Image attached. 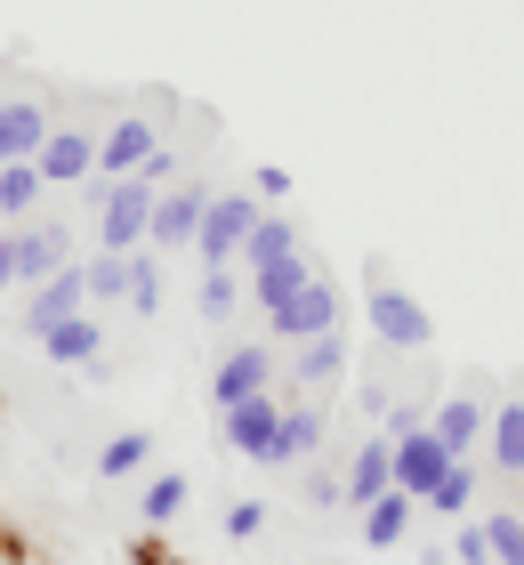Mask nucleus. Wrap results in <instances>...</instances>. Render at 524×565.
Returning a JSON list of instances; mask_svg holds the SVG:
<instances>
[{"instance_id": "nucleus-29", "label": "nucleus", "mask_w": 524, "mask_h": 565, "mask_svg": "<svg viewBox=\"0 0 524 565\" xmlns=\"http://www.w3.org/2000/svg\"><path fill=\"white\" fill-rule=\"evenodd\" d=\"M484 533H492V565L524 557V509H492V518H484Z\"/></svg>"}, {"instance_id": "nucleus-13", "label": "nucleus", "mask_w": 524, "mask_h": 565, "mask_svg": "<svg viewBox=\"0 0 524 565\" xmlns=\"http://www.w3.org/2000/svg\"><path fill=\"white\" fill-rule=\"evenodd\" d=\"M41 348H49V364H73V372H105L97 355H105V331H97V316L82 307V316H65V323H49L41 331Z\"/></svg>"}, {"instance_id": "nucleus-11", "label": "nucleus", "mask_w": 524, "mask_h": 565, "mask_svg": "<svg viewBox=\"0 0 524 565\" xmlns=\"http://www.w3.org/2000/svg\"><path fill=\"white\" fill-rule=\"evenodd\" d=\"M258 388H275V348H234L218 372H210V396H218V413L226 404H243V396H258Z\"/></svg>"}, {"instance_id": "nucleus-8", "label": "nucleus", "mask_w": 524, "mask_h": 565, "mask_svg": "<svg viewBox=\"0 0 524 565\" xmlns=\"http://www.w3.org/2000/svg\"><path fill=\"white\" fill-rule=\"evenodd\" d=\"M82 307H89V267H82V259H65V267L49 275V282H33V299H24V331L41 340L49 323L82 316Z\"/></svg>"}, {"instance_id": "nucleus-10", "label": "nucleus", "mask_w": 524, "mask_h": 565, "mask_svg": "<svg viewBox=\"0 0 524 565\" xmlns=\"http://www.w3.org/2000/svg\"><path fill=\"white\" fill-rule=\"evenodd\" d=\"M33 170H41V186H82V178H97V130H49Z\"/></svg>"}, {"instance_id": "nucleus-25", "label": "nucleus", "mask_w": 524, "mask_h": 565, "mask_svg": "<svg viewBox=\"0 0 524 565\" xmlns=\"http://www.w3.org/2000/svg\"><path fill=\"white\" fill-rule=\"evenodd\" d=\"M477 477H484V469H477V452H460L452 469H443V477L428 484V509H443V518H460V509L477 501Z\"/></svg>"}, {"instance_id": "nucleus-23", "label": "nucleus", "mask_w": 524, "mask_h": 565, "mask_svg": "<svg viewBox=\"0 0 524 565\" xmlns=\"http://www.w3.org/2000/svg\"><path fill=\"white\" fill-rule=\"evenodd\" d=\"M121 307L129 316H153V307H162V250H129V291H121Z\"/></svg>"}, {"instance_id": "nucleus-22", "label": "nucleus", "mask_w": 524, "mask_h": 565, "mask_svg": "<svg viewBox=\"0 0 524 565\" xmlns=\"http://www.w3.org/2000/svg\"><path fill=\"white\" fill-rule=\"evenodd\" d=\"M186 493H194V484L178 477V469L146 477V484H138V518H146V525H178V518H186Z\"/></svg>"}, {"instance_id": "nucleus-18", "label": "nucleus", "mask_w": 524, "mask_h": 565, "mask_svg": "<svg viewBox=\"0 0 524 565\" xmlns=\"http://www.w3.org/2000/svg\"><path fill=\"white\" fill-rule=\"evenodd\" d=\"M307 275H314V259H307V250H282V259H258V267H250V299H258V316H275V307L291 299Z\"/></svg>"}, {"instance_id": "nucleus-24", "label": "nucleus", "mask_w": 524, "mask_h": 565, "mask_svg": "<svg viewBox=\"0 0 524 565\" xmlns=\"http://www.w3.org/2000/svg\"><path fill=\"white\" fill-rule=\"evenodd\" d=\"M146 460H153V445H146L138 428H121V436H105V445H97V477H105V484H121V477H138Z\"/></svg>"}, {"instance_id": "nucleus-5", "label": "nucleus", "mask_w": 524, "mask_h": 565, "mask_svg": "<svg viewBox=\"0 0 524 565\" xmlns=\"http://www.w3.org/2000/svg\"><path fill=\"white\" fill-rule=\"evenodd\" d=\"M452 469V452L436 445V428L419 420V428H404L396 445H387V484H396V493H411V501H428V484Z\"/></svg>"}, {"instance_id": "nucleus-21", "label": "nucleus", "mask_w": 524, "mask_h": 565, "mask_svg": "<svg viewBox=\"0 0 524 565\" xmlns=\"http://www.w3.org/2000/svg\"><path fill=\"white\" fill-rule=\"evenodd\" d=\"M404 533H411V493H396V484H387V493L363 509V542H372V550H396Z\"/></svg>"}, {"instance_id": "nucleus-27", "label": "nucleus", "mask_w": 524, "mask_h": 565, "mask_svg": "<svg viewBox=\"0 0 524 565\" xmlns=\"http://www.w3.org/2000/svg\"><path fill=\"white\" fill-rule=\"evenodd\" d=\"M41 194H49V186H41L33 162H0V218H24Z\"/></svg>"}, {"instance_id": "nucleus-4", "label": "nucleus", "mask_w": 524, "mask_h": 565, "mask_svg": "<svg viewBox=\"0 0 524 565\" xmlns=\"http://www.w3.org/2000/svg\"><path fill=\"white\" fill-rule=\"evenodd\" d=\"M250 226H258V202H250V194H210V211H202V226H194L202 267H234Z\"/></svg>"}, {"instance_id": "nucleus-34", "label": "nucleus", "mask_w": 524, "mask_h": 565, "mask_svg": "<svg viewBox=\"0 0 524 565\" xmlns=\"http://www.w3.org/2000/svg\"><path fill=\"white\" fill-rule=\"evenodd\" d=\"M162 557H170V550H162V542H153V533H146V542H138V550H129V565H162Z\"/></svg>"}, {"instance_id": "nucleus-35", "label": "nucleus", "mask_w": 524, "mask_h": 565, "mask_svg": "<svg viewBox=\"0 0 524 565\" xmlns=\"http://www.w3.org/2000/svg\"><path fill=\"white\" fill-rule=\"evenodd\" d=\"M162 565H186V557H162Z\"/></svg>"}, {"instance_id": "nucleus-26", "label": "nucleus", "mask_w": 524, "mask_h": 565, "mask_svg": "<svg viewBox=\"0 0 524 565\" xmlns=\"http://www.w3.org/2000/svg\"><path fill=\"white\" fill-rule=\"evenodd\" d=\"M282 250H307V243H299V226H291V218H275V211H267V218H258L250 235H243V267H258V259H282Z\"/></svg>"}, {"instance_id": "nucleus-17", "label": "nucleus", "mask_w": 524, "mask_h": 565, "mask_svg": "<svg viewBox=\"0 0 524 565\" xmlns=\"http://www.w3.org/2000/svg\"><path fill=\"white\" fill-rule=\"evenodd\" d=\"M484 420H492V413H484V396H443L436 413H428V428H436V445L452 452V460L484 445Z\"/></svg>"}, {"instance_id": "nucleus-32", "label": "nucleus", "mask_w": 524, "mask_h": 565, "mask_svg": "<svg viewBox=\"0 0 524 565\" xmlns=\"http://www.w3.org/2000/svg\"><path fill=\"white\" fill-rule=\"evenodd\" d=\"M178 170H186V162H178V146H153L138 178H153V186H170V178H178Z\"/></svg>"}, {"instance_id": "nucleus-16", "label": "nucleus", "mask_w": 524, "mask_h": 565, "mask_svg": "<svg viewBox=\"0 0 524 565\" xmlns=\"http://www.w3.org/2000/svg\"><path fill=\"white\" fill-rule=\"evenodd\" d=\"M339 372H347V331H339V323H331V331H314V340H299V348H291V380H299L307 396H314V388H331Z\"/></svg>"}, {"instance_id": "nucleus-12", "label": "nucleus", "mask_w": 524, "mask_h": 565, "mask_svg": "<svg viewBox=\"0 0 524 565\" xmlns=\"http://www.w3.org/2000/svg\"><path fill=\"white\" fill-rule=\"evenodd\" d=\"M49 130H57V121H49L41 97H0V162H33Z\"/></svg>"}, {"instance_id": "nucleus-9", "label": "nucleus", "mask_w": 524, "mask_h": 565, "mask_svg": "<svg viewBox=\"0 0 524 565\" xmlns=\"http://www.w3.org/2000/svg\"><path fill=\"white\" fill-rule=\"evenodd\" d=\"M162 146V121L153 114H121L114 130H97V178H129L146 170V153Z\"/></svg>"}, {"instance_id": "nucleus-33", "label": "nucleus", "mask_w": 524, "mask_h": 565, "mask_svg": "<svg viewBox=\"0 0 524 565\" xmlns=\"http://www.w3.org/2000/svg\"><path fill=\"white\" fill-rule=\"evenodd\" d=\"M258 194H267V202H282V194H291V170H275V162H258Z\"/></svg>"}, {"instance_id": "nucleus-36", "label": "nucleus", "mask_w": 524, "mask_h": 565, "mask_svg": "<svg viewBox=\"0 0 524 565\" xmlns=\"http://www.w3.org/2000/svg\"><path fill=\"white\" fill-rule=\"evenodd\" d=\"M509 565H524V557H509Z\"/></svg>"}, {"instance_id": "nucleus-2", "label": "nucleus", "mask_w": 524, "mask_h": 565, "mask_svg": "<svg viewBox=\"0 0 524 565\" xmlns=\"http://www.w3.org/2000/svg\"><path fill=\"white\" fill-rule=\"evenodd\" d=\"M153 194H162V186L138 178V170L105 178V186H97V250H138L146 243V218H153Z\"/></svg>"}, {"instance_id": "nucleus-7", "label": "nucleus", "mask_w": 524, "mask_h": 565, "mask_svg": "<svg viewBox=\"0 0 524 565\" xmlns=\"http://www.w3.org/2000/svg\"><path fill=\"white\" fill-rule=\"evenodd\" d=\"M226 452H243V460H267L275 469V436H282V404H275V388H258V396H243V404H226Z\"/></svg>"}, {"instance_id": "nucleus-20", "label": "nucleus", "mask_w": 524, "mask_h": 565, "mask_svg": "<svg viewBox=\"0 0 524 565\" xmlns=\"http://www.w3.org/2000/svg\"><path fill=\"white\" fill-rule=\"evenodd\" d=\"M484 452L501 477H524V404H501V413L484 420Z\"/></svg>"}, {"instance_id": "nucleus-15", "label": "nucleus", "mask_w": 524, "mask_h": 565, "mask_svg": "<svg viewBox=\"0 0 524 565\" xmlns=\"http://www.w3.org/2000/svg\"><path fill=\"white\" fill-rule=\"evenodd\" d=\"M323 404L314 396H299V404H282V436H275V469H299V460H314L323 452Z\"/></svg>"}, {"instance_id": "nucleus-19", "label": "nucleus", "mask_w": 524, "mask_h": 565, "mask_svg": "<svg viewBox=\"0 0 524 565\" xmlns=\"http://www.w3.org/2000/svg\"><path fill=\"white\" fill-rule=\"evenodd\" d=\"M387 445L396 436H372L355 460H347V477H339V501H355V509H372L379 493H387Z\"/></svg>"}, {"instance_id": "nucleus-31", "label": "nucleus", "mask_w": 524, "mask_h": 565, "mask_svg": "<svg viewBox=\"0 0 524 565\" xmlns=\"http://www.w3.org/2000/svg\"><path fill=\"white\" fill-rule=\"evenodd\" d=\"M226 533H234V542H258V533H267V509H258V501H234V509H226Z\"/></svg>"}, {"instance_id": "nucleus-1", "label": "nucleus", "mask_w": 524, "mask_h": 565, "mask_svg": "<svg viewBox=\"0 0 524 565\" xmlns=\"http://www.w3.org/2000/svg\"><path fill=\"white\" fill-rule=\"evenodd\" d=\"M363 316H372V340H379V348H404V355L436 348V316L404 291V282H387L379 259H372V299H363Z\"/></svg>"}, {"instance_id": "nucleus-6", "label": "nucleus", "mask_w": 524, "mask_h": 565, "mask_svg": "<svg viewBox=\"0 0 524 565\" xmlns=\"http://www.w3.org/2000/svg\"><path fill=\"white\" fill-rule=\"evenodd\" d=\"M331 323H339V291H331V275H307L299 291L267 316V331H275L282 348H299V340H314V331H331Z\"/></svg>"}, {"instance_id": "nucleus-14", "label": "nucleus", "mask_w": 524, "mask_h": 565, "mask_svg": "<svg viewBox=\"0 0 524 565\" xmlns=\"http://www.w3.org/2000/svg\"><path fill=\"white\" fill-rule=\"evenodd\" d=\"M9 259H17V282L33 291V282H49L65 267V226H17L9 235Z\"/></svg>"}, {"instance_id": "nucleus-28", "label": "nucleus", "mask_w": 524, "mask_h": 565, "mask_svg": "<svg viewBox=\"0 0 524 565\" xmlns=\"http://www.w3.org/2000/svg\"><path fill=\"white\" fill-rule=\"evenodd\" d=\"M243 299H250V282L234 275V267H202V316H210V323H226Z\"/></svg>"}, {"instance_id": "nucleus-3", "label": "nucleus", "mask_w": 524, "mask_h": 565, "mask_svg": "<svg viewBox=\"0 0 524 565\" xmlns=\"http://www.w3.org/2000/svg\"><path fill=\"white\" fill-rule=\"evenodd\" d=\"M210 194H218V186H202V178H170V186L153 194L146 250H194V226H202V211H210Z\"/></svg>"}, {"instance_id": "nucleus-30", "label": "nucleus", "mask_w": 524, "mask_h": 565, "mask_svg": "<svg viewBox=\"0 0 524 565\" xmlns=\"http://www.w3.org/2000/svg\"><path fill=\"white\" fill-rule=\"evenodd\" d=\"M452 557H460V565H492V533H484V525H460V533H452Z\"/></svg>"}]
</instances>
